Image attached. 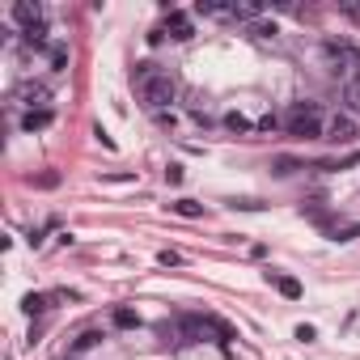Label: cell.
<instances>
[{"instance_id":"6da1fadb","label":"cell","mask_w":360,"mask_h":360,"mask_svg":"<svg viewBox=\"0 0 360 360\" xmlns=\"http://www.w3.org/2000/svg\"><path fill=\"white\" fill-rule=\"evenodd\" d=\"M131 81H136V89H140V102H144L148 110H165V106L178 98V81H174L169 72H161L157 64H136Z\"/></svg>"},{"instance_id":"7a4b0ae2","label":"cell","mask_w":360,"mask_h":360,"mask_svg":"<svg viewBox=\"0 0 360 360\" xmlns=\"http://www.w3.org/2000/svg\"><path fill=\"white\" fill-rule=\"evenodd\" d=\"M284 127H288V136H297V140H326V123H322V106H318V102H297V106L288 110Z\"/></svg>"},{"instance_id":"3957f363","label":"cell","mask_w":360,"mask_h":360,"mask_svg":"<svg viewBox=\"0 0 360 360\" xmlns=\"http://www.w3.org/2000/svg\"><path fill=\"white\" fill-rule=\"evenodd\" d=\"M322 51H326L330 68H335L339 77H347V85L360 81V47H352V43H326Z\"/></svg>"},{"instance_id":"277c9868","label":"cell","mask_w":360,"mask_h":360,"mask_svg":"<svg viewBox=\"0 0 360 360\" xmlns=\"http://www.w3.org/2000/svg\"><path fill=\"white\" fill-rule=\"evenodd\" d=\"M326 140L330 144H352L356 140V115H347V110L343 115H330L326 119Z\"/></svg>"},{"instance_id":"5b68a950","label":"cell","mask_w":360,"mask_h":360,"mask_svg":"<svg viewBox=\"0 0 360 360\" xmlns=\"http://www.w3.org/2000/svg\"><path fill=\"white\" fill-rule=\"evenodd\" d=\"M18 98H22V106H26V110H47L51 89H47V85H39V81H22V85H18Z\"/></svg>"},{"instance_id":"8992f818","label":"cell","mask_w":360,"mask_h":360,"mask_svg":"<svg viewBox=\"0 0 360 360\" xmlns=\"http://www.w3.org/2000/svg\"><path fill=\"white\" fill-rule=\"evenodd\" d=\"M165 30H169V39H178V43H187V39L195 34V30H191V18H187V13H178V9L165 18Z\"/></svg>"},{"instance_id":"52a82bcc","label":"cell","mask_w":360,"mask_h":360,"mask_svg":"<svg viewBox=\"0 0 360 360\" xmlns=\"http://www.w3.org/2000/svg\"><path fill=\"white\" fill-rule=\"evenodd\" d=\"M13 22H22V30H30V26L43 22V9H39V5H26V0H22V5H13Z\"/></svg>"},{"instance_id":"ba28073f","label":"cell","mask_w":360,"mask_h":360,"mask_svg":"<svg viewBox=\"0 0 360 360\" xmlns=\"http://www.w3.org/2000/svg\"><path fill=\"white\" fill-rule=\"evenodd\" d=\"M225 127H229V131H238V136L259 131V123H250V119H246V115H238V110H229V115H225Z\"/></svg>"},{"instance_id":"9c48e42d","label":"cell","mask_w":360,"mask_h":360,"mask_svg":"<svg viewBox=\"0 0 360 360\" xmlns=\"http://www.w3.org/2000/svg\"><path fill=\"white\" fill-rule=\"evenodd\" d=\"M22 127H26V131H43V127H51V110H26Z\"/></svg>"},{"instance_id":"30bf717a","label":"cell","mask_w":360,"mask_h":360,"mask_svg":"<svg viewBox=\"0 0 360 360\" xmlns=\"http://www.w3.org/2000/svg\"><path fill=\"white\" fill-rule=\"evenodd\" d=\"M102 343V330H81L77 339H72V356H81V352H89V347H98Z\"/></svg>"},{"instance_id":"8fae6325","label":"cell","mask_w":360,"mask_h":360,"mask_svg":"<svg viewBox=\"0 0 360 360\" xmlns=\"http://www.w3.org/2000/svg\"><path fill=\"white\" fill-rule=\"evenodd\" d=\"M276 288H280V297H288V301L301 297V284H297L292 276H276Z\"/></svg>"},{"instance_id":"7c38bea8","label":"cell","mask_w":360,"mask_h":360,"mask_svg":"<svg viewBox=\"0 0 360 360\" xmlns=\"http://www.w3.org/2000/svg\"><path fill=\"white\" fill-rule=\"evenodd\" d=\"M178 217H187V221H195V217H204V208L195 204V200H178V204H169Z\"/></svg>"},{"instance_id":"4fadbf2b","label":"cell","mask_w":360,"mask_h":360,"mask_svg":"<svg viewBox=\"0 0 360 360\" xmlns=\"http://www.w3.org/2000/svg\"><path fill=\"white\" fill-rule=\"evenodd\" d=\"M22 39H26L30 47H47V26L39 22V26H30V30H22Z\"/></svg>"},{"instance_id":"5bb4252c","label":"cell","mask_w":360,"mask_h":360,"mask_svg":"<svg viewBox=\"0 0 360 360\" xmlns=\"http://www.w3.org/2000/svg\"><path fill=\"white\" fill-rule=\"evenodd\" d=\"M51 68H56V72L68 68V47H64V43H51Z\"/></svg>"},{"instance_id":"9a60e30c","label":"cell","mask_w":360,"mask_h":360,"mask_svg":"<svg viewBox=\"0 0 360 360\" xmlns=\"http://www.w3.org/2000/svg\"><path fill=\"white\" fill-rule=\"evenodd\" d=\"M343 102H347V115H360V81L343 89Z\"/></svg>"},{"instance_id":"2e32d148","label":"cell","mask_w":360,"mask_h":360,"mask_svg":"<svg viewBox=\"0 0 360 360\" xmlns=\"http://www.w3.org/2000/svg\"><path fill=\"white\" fill-rule=\"evenodd\" d=\"M22 309H26V314H43V309H47V297H39V292H30V297L22 301Z\"/></svg>"},{"instance_id":"e0dca14e","label":"cell","mask_w":360,"mask_h":360,"mask_svg":"<svg viewBox=\"0 0 360 360\" xmlns=\"http://www.w3.org/2000/svg\"><path fill=\"white\" fill-rule=\"evenodd\" d=\"M250 34H255L259 43H267V39H276V26H267V22H255V26H250Z\"/></svg>"},{"instance_id":"ac0fdd59","label":"cell","mask_w":360,"mask_h":360,"mask_svg":"<svg viewBox=\"0 0 360 360\" xmlns=\"http://www.w3.org/2000/svg\"><path fill=\"white\" fill-rule=\"evenodd\" d=\"M115 326H140V318L131 309H115Z\"/></svg>"},{"instance_id":"d6986e66","label":"cell","mask_w":360,"mask_h":360,"mask_svg":"<svg viewBox=\"0 0 360 360\" xmlns=\"http://www.w3.org/2000/svg\"><path fill=\"white\" fill-rule=\"evenodd\" d=\"M165 183H183V165H169L165 169Z\"/></svg>"},{"instance_id":"ffe728a7","label":"cell","mask_w":360,"mask_h":360,"mask_svg":"<svg viewBox=\"0 0 360 360\" xmlns=\"http://www.w3.org/2000/svg\"><path fill=\"white\" fill-rule=\"evenodd\" d=\"M343 13H352V18H360V5H352V0H347V5H343Z\"/></svg>"},{"instance_id":"44dd1931","label":"cell","mask_w":360,"mask_h":360,"mask_svg":"<svg viewBox=\"0 0 360 360\" xmlns=\"http://www.w3.org/2000/svg\"><path fill=\"white\" fill-rule=\"evenodd\" d=\"M68 360H72V356H68Z\"/></svg>"}]
</instances>
